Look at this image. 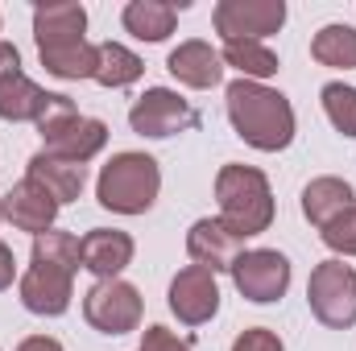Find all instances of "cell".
I'll return each instance as SVG.
<instances>
[{"mask_svg":"<svg viewBox=\"0 0 356 351\" xmlns=\"http://www.w3.org/2000/svg\"><path fill=\"white\" fill-rule=\"evenodd\" d=\"M307 306L327 331L356 327V268L344 261H319L307 281Z\"/></svg>","mask_w":356,"mask_h":351,"instance_id":"277c9868","label":"cell"},{"mask_svg":"<svg viewBox=\"0 0 356 351\" xmlns=\"http://www.w3.org/2000/svg\"><path fill=\"white\" fill-rule=\"evenodd\" d=\"M13 75H21V50H17L13 42L0 37V83L13 79Z\"/></svg>","mask_w":356,"mask_h":351,"instance_id":"4dcf8cb0","label":"cell"},{"mask_svg":"<svg viewBox=\"0 0 356 351\" xmlns=\"http://www.w3.org/2000/svg\"><path fill=\"white\" fill-rule=\"evenodd\" d=\"M220 58H224V71H236L241 79H253V83H266L282 71L277 54L266 42H224Z\"/></svg>","mask_w":356,"mask_h":351,"instance_id":"7402d4cb","label":"cell"},{"mask_svg":"<svg viewBox=\"0 0 356 351\" xmlns=\"http://www.w3.org/2000/svg\"><path fill=\"white\" fill-rule=\"evenodd\" d=\"M17 298L38 318H63L71 310V298H75V273L46 261H29V268L17 281Z\"/></svg>","mask_w":356,"mask_h":351,"instance_id":"30bf717a","label":"cell"},{"mask_svg":"<svg viewBox=\"0 0 356 351\" xmlns=\"http://www.w3.org/2000/svg\"><path fill=\"white\" fill-rule=\"evenodd\" d=\"M166 71L191 91H211V87L224 83V58H220V50H211V42H203V37L178 42L175 50L166 54Z\"/></svg>","mask_w":356,"mask_h":351,"instance_id":"4fadbf2b","label":"cell"},{"mask_svg":"<svg viewBox=\"0 0 356 351\" xmlns=\"http://www.w3.org/2000/svg\"><path fill=\"white\" fill-rule=\"evenodd\" d=\"M311 58L327 71H356V29L344 21L323 25L311 37Z\"/></svg>","mask_w":356,"mask_h":351,"instance_id":"603a6c76","label":"cell"},{"mask_svg":"<svg viewBox=\"0 0 356 351\" xmlns=\"http://www.w3.org/2000/svg\"><path fill=\"white\" fill-rule=\"evenodd\" d=\"M137 351H195V348H191V339H178L170 327L154 323V327L141 331V348Z\"/></svg>","mask_w":356,"mask_h":351,"instance_id":"f1b7e54d","label":"cell"},{"mask_svg":"<svg viewBox=\"0 0 356 351\" xmlns=\"http://www.w3.org/2000/svg\"><path fill=\"white\" fill-rule=\"evenodd\" d=\"M141 75H145V62L124 42H99L95 46V79L91 83H99L108 91H124V87H133Z\"/></svg>","mask_w":356,"mask_h":351,"instance_id":"ffe728a7","label":"cell"},{"mask_svg":"<svg viewBox=\"0 0 356 351\" xmlns=\"http://www.w3.org/2000/svg\"><path fill=\"white\" fill-rule=\"evenodd\" d=\"M46 153L63 157V162H75V166H91L104 149H108V124L95 120V116H79L71 128H63L54 141L42 145Z\"/></svg>","mask_w":356,"mask_h":351,"instance_id":"d6986e66","label":"cell"},{"mask_svg":"<svg viewBox=\"0 0 356 351\" xmlns=\"http://www.w3.org/2000/svg\"><path fill=\"white\" fill-rule=\"evenodd\" d=\"M186 8V0H129L124 8H120V25H124V33H133L137 42H149V46H158V42H166L170 33H175L178 25V12Z\"/></svg>","mask_w":356,"mask_h":351,"instance_id":"e0dca14e","label":"cell"},{"mask_svg":"<svg viewBox=\"0 0 356 351\" xmlns=\"http://www.w3.org/2000/svg\"><path fill=\"white\" fill-rule=\"evenodd\" d=\"M241 252H245V240L232 236V232H228L220 219H211V215L195 219L191 232H186V257H191V264H199V268H207V273H228Z\"/></svg>","mask_w":356,"mask_h":351,"instance_id":"7c38bea8","label":"cell"},{"mask_svg":"<svg viewBox=\"0 0 356 351\" xmlns=\"http://www.w3.org/2000/svg\"><path fill=\"white\" fill-rule=\"evenodd\" d=\"M232 351H286V343H282V335L269 331V327H249V331H241V335L232 339Z\"/></svg>","mask_w":356,"mask_h":351,"instance_id":"f546056e","label":"cell"},{"mask_svg":"<svg viewBox=\"0 0 356 351\" xmlns=\"http://www.w3.org/2000/svg\"><path fill=\"white\" fill-rule=\"evenodd\" d=\"M211 25L224 42H266L286 25V0H220Z\"/></svg>","mask_w":356,"mask_h":351,"instance_id":"ba28073f","label":"cell"},{"mask_svg":"<svg viewBox=\"0 0 356 351\" xmlns=\"http://www.w3.org/2000/svg\"><path fill=\"white\" fill-rule=\"evenodd\" d=\"M216 207H220L216 219L241 240H253V236L269 232L273 211H277L269 178L257 166H241V162L220 166V174H216Z\"/></svg>","mask_w":356,"mask_h":351,"instance_id":"7a4b0ae2","label":"cell"},{"mask_svg":"<svg viewBox=\"0 0 356 351\" xmlns=\"http://www.w3.org/2000/svg\"><path fill=\"white\" fill-rule=\"evenodd\" d=\"M46 99H50V91H42L21 71V75H13V79L0 83V120H8V124H33L42 116Z\"/></svg>","mask_w":356,"mask_h":351,"instance_id":"44dd1931","label":"cell"},{"mask_svg":"<svg viewBox=\"0 0 356 351\" xmlns=\"http://www.w3.org/2000/svg\"><path fill=\"white\" fill-rule=\"evenodd\" d=\"M0 219H4V198H0Z\"/></svg>","mask_w":356,"mask_h":351,"instance_id":"836d02e7","label":"cell"},{"mask_svg":"<svg viewBox=\"0 0 356 351\" xmlns=\"http://www.w3.org/2000/svg\"><path fill=\"white\" fill-rule=\"evenodd\" d=\"M228 277H232V285H236V293L245 302L273 306V302L286 298L294 268H290V257L277 252V248H245L236 257V264L228 268Z\"/></svg>","mask_w":356,"mask_h":351,"instance_id":"8992f818","label":"cell"},{"mask_svg":"<svg viewBox=\"0 0 356 351\" xmlns=\"http://www.w3.org/2000/svg\"><path fill=\"white\" fill-rule=\"evenodd\" d=\"M4 198V219L17 228V232H29V236H42V232H50L54 228V219H58V203L33 182V178H21V182H13V190L8 194H0Z\"/></svg>","mask_w":356,"mask_h":351,"instance_id":"9a60e30c","label":"cell"},{"mask_svg":"<svg viewBox=\"0 0 356 351\" xmlns=\"http://www.w3.org/2000/svg\"><path fill=\"white\" fill-rule=\"evenodd\" d=\"M46 75L63 79V83H79V79H95V42H71V46H58V50H42L38 54Z\"/></svg>","mask_w":356,"mask_h":351,"instance_id":"cb8c5ba5","label":"cell"},{"mask_svg":"<svg viewBox=\"0 0 356 351\" xmlns=\"http://www.w3.org/2000/svg\"><path fill=\"white\" fill-rule=\"evenodd\" d=\"M224 108L228 120L236 128V137L257 149V153H282L290 149L294 132H298V116L294 103L269 83H253V79H232L224 87Z\"/></svg>","mask_w":356,"mask_h":351,"instance_id":"6da1fadb","label":"cell"},{"mask_svg":"<svg viewBox=\"0 0 356 351\" xmlns=\"http://www.w3.org/2000/svg\"><path fill=\"white\" fill-rule=\"evenodd\" d=\"M79 116H83V112L75 108V99H71V95H63V91H50V99H46L42 116L33 120V128L42 132V145H46V141H54L63 128H71Z\"/></svg>","mask_w":356,"mask_h":351,"instance_id":"4316f807","label":"cell"},{"mask_svg":"<svg viewBox=\"0 0 356 351\" xmlns=\"http://www.w3.org/2000/svg\"><path fill=\"white\" fill-rule=\"evenodd\" d=\"M79 252L95 281H116L137 257V240L120 228H91L88 236H79Z\"/></svg>","mask_w":356,"mask_h":351,"instance_id":"8fae6325","label":"cell"},{"mask_svg":"<svg viewBox=\"0 0 356 351\" xmlns=\"http://www.w3.org/2000/svg\"><path fill=\"white\" fill-rule=\"evenodd\" d=\"M353 207H356V194L344 178L319 174L302 186V215H307V223H315L319 232H323L327 223H336V219H340L344 211H353Z\"/></svg>","mask_w":356,"mask_h":351,"instance_id":"ac0fdd59","label":"cell"},{"mask_svg":"<svg viewBox=\"0 0 356 351\" xmlns=\"http://www.w3.org/2000/svg\"><path fill=\"white\" fill-rule=\"evenodd\" d=\"M319 103H323L332 128H336L340 137L356 141V87L353 83H340V79H336V83H323V87H319Z\"/></svg>","mask_w":356,"mask_h":351,"instance_id":"484cf974","label":"cell"},{"mask_svg":"<svg viewBox=\"0 0 356 351\" xmlns=\"http://www.w3.org/2000/svg\"><path fill=\"white\" fill-rule=\"evenodd\" d=\"M162 194V166L141 153V149H124L112 153L99 178H95V203L112 215H145Z\"/></svg>","mask_w":356,"mask_h":351,"instance_id":"3957f363","label":"cell"},{"mask_svg":"<svg viewBox=\"0 0 356 351\" xmlns=\"http://www.w3.org/2000/svg\"><path fill=\"white\" fill-rule=\"evenodd\" d=\"M25 178H33L58 207H67V203H75V198L83 194V186H88V166L63 162V157L38 149V153L29 157V166H25Z\"/></svg>","mask_w":356,"mask_h":351,"instance_id":"2e32d148","label":"cell"},{"mask_svg":"<svg viewBox=\"0 0 356 351\" xmlns=\"http://www.w3.org/2000/svg\"><path fill=\"white\" fill-rule=\"evenodd\" d=\"M29 261H46V264L67 268V273H79V268H83L79 236H75V232H63V228H50V232L33 236V252H29Z\"/></svg>","mask_w":356,"mask_h":351,"instance_id":"d4e9b609","label":"cell"},{"mask_svg":"<svg viewBox=\"0 0 356 351\" xmlns=\"http://www.w3.org/2000/svg\"><path fill=\"white\" fill-rule=\"evenodd\" d=\"M195 124H199V112L175 87H145V95H137L129 108V128L145 141H166Z\"/></svg>","mask_w":356,"mask_h":351,"instance_id":"52a82bcc","label":"cell"},{"mask_svg":"<svg viewBox=\"0 0 356 351\" xmlns=\"http://www.w3.org/2000/svg\"><path fill=\"white\" fill-rule=\"evenodd\" d=\"M88 37V8L75 4V0H50V4H38L33 8V42H38V54L42 50H58V46H71V42H83Z\"/></svg>","mask_w":356,"mask_h":351,"instance_id":"5bb4252c","label":"cell"},{"mask_svg":"<svg viewBox=\"0 0 356 351\" xmlns=\"http://www.w3.org/2000/svg\"><path fill=\"white\" fill-rule=\"evenodd\" d=\"M13 351H67V348H63L54 335H29V339H21Z\"/></svg>","mask_w":356,"mask_h":351,"instance_id":"d6a6232c","label":"cell"},{"mask_svg":"<svg viewBox=\"0 0 356 351\" xmlns=\"http://www.w3.org/2000/svg\"><path fill=\"white\" fill-rule=\"evenodd\" d=\"M13 281H21V273H17V257H13V248L0 240V293L13 289Z\"/></svg>","mask_w":356,"mask_h":351,"instance_id":"1f68e13d","label":"cell"},{"mask_svg":"<svg viewBox=\"0 0 356 351\" xmlns=\"http://www.w3.org/2000/svg\"><path fill=\"white\" fill-rule=\"evenodd\" d=\"M83 318H88L91 331H99V335H133V331H141L145 298L124 277L95 281L88 293H83Z\"/></svg>","mask_w":356,"mask_h":351,"instance_id":"5b68a950","label":"cell"},{"mask_svg":"<svg viewBox=\"0 0 356 351\" xmlns=\"http://www.w3.org/2000/svg\"><path fill=\"white\" fill-rule=\"evenodd\" d=\"M166 306L182 327H203L220 314V281L216 273L199 268V264H182L175 277H170V289H166Z\"/></svg>","mask_w":356,"mask_h":351,"instance_id":"9c48e42d","label":"cell"},{"mask_svg":"<svg viewBox=\"0 0 356 351\" xmlns=\"http://www.w3.org/2000/svg\"><path fill=\"white\" fill-rule=\"evenodd\" d=\"M319 236H323V244L336 252V261H344V257H356V207H353V211H344L336 223H327Z\"/></svg>","mask_w":356,"mask_h":351,"instance_id":"83f0119b","label":"cell"}]
</instances>
